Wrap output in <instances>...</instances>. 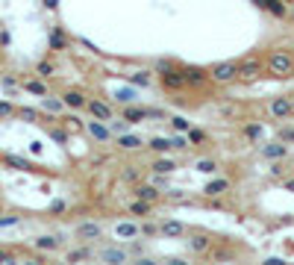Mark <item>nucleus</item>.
I'll list each match as a JSON object with an SVG mask.
<instances>
[{"instance_id":"72a5a7b5","label":"nucleus","mask_w":294,"mask_h":265,"mask_svg":"<svg viewBox=\"0 0 294 265\" xmlns=\"http://www.w3.org/2000/svg\"><path fill=\"white\" fill-rule=\"evenodd\" d=\"M130 83L132 86H150V74L147 71H135V74H130Z\"/></svg>"},{"instance_id":"9b49d317","label":"nucleus","mask_w":294,"mask_h":265,"mask_svg":"<svg viewBox=\"0 0 294 265\" xmlns=\"http://www.w3.org/2000/svg\"><path fill=\"white\" fill-rule=\"evenodd\" d=\"M159 233H162L165 239H183L189 230H186V224H183V221L168 218V221H162V224H159Z\"/></svg>"},{"instance_id":"6ab92c4d","label":"nucleus","mask_w":294,"mask_h":265,"mask_svg":"<svg viewBox=\"0 0 294 265\" xmlns=\"http://www.w3.org/2000/svg\"><path fill=\"white\" fill-rule=\"evenodd\" d=\"M144 141H141V135H130V132H121L118 135V147L121 150H138Z\"/></svg>"},{"instance_id":"aec40b11","label":"nucleus","mask_w":294,"mask_h":265,"mask_svg":"<svg viewBox=\"0 0 294 265\" xmlns=\"http://www.w3.org/2000/svg\"><path fill=\"white\" fill-rule=\"evenodd\" d=\"M3 162H6V165H12L15 171H35L24 156H15V153H6V156H3Z\"/></svg>"},{"instance_id":"de8ad7c7","label":"nucleus","mask_w":294,"mask_h":265,"mask_svg":"<svg viewBox=\"0 0 294 265\" xmlns=\"http://www.w3.org/2000/svg\"><path fill=\"white\" fill-rule=\"evenodd\" d=\"M0 263H15V257H12L6 248H0Z\"/></svg>"},{"instance_id":"49530a36","label":"nucleus","mask_w":294,"mask_h":265,"mask_svg":"<svg viewBox=\"0 0 294 265\" xmlns=\"http://www.w3.org/2000/svg\"><path fill=\"white\" fill-rule=\"evenodd\" d=\"M50 135H53V138H56L59 144H65V141H68V135H65L62 130H50Z\"/></svg>"},{"instance_id":"f3484780","label":"nucleus","mask_w":294,"mask_h":265,"mask_svg":"<svg viewBox=\"0 0 294 265\" xmlns=\"http://www.w3.org/2000/svg\"><path fill=\"white\" fill-rule=\"evenodd\" d=\"M74 233H77V239H100V236H103L100 224H95V221H86V224H80Z\"/></svg>"},{"instance_id":"e433bc0d","label":"nucleus","mask_w":294,"mask_h":265,"mask_svg":"<svg viewBox=\"0 0 294 265\" xmlns=\"http://www.w3.org/2000/svg\"><path fill=\"white\" fill-rule=\"evenodd\" d=\"M171 68H177V62H174V59H156V62H153V71H156V74L171 71Z\"/></svg>"},{"instance_id":"c85d7f7f","label":"nucleus","mask_w":294,"mask_h":265,"mask_svg":"<svg viewBox=\"0 0 294 265\" xmlns=\"http://www.w3.org/2000/svg\"><path fill=\"white\" fill-rule=\"evenodd\" d=\"M15 115L21 118V121H38V109H33V106H21V109H15Z\"/></svg>"},{"instance_id":"473e14b6","label":"nucleus","mask_w":294,"mask_h":265,"mask_svg":"<svg viewBox=\"0 0 294 265\" xmlns=\"http://www.w3.org/2000/svg\"><path fill=\"white\" fill-rule=\"evenodd\" d=\"M197 171H200V174H218V162H215V159H200V162H197Z\"/></svg>"},{"instance_id":"f03ea898","label":"nucleus","mask_w":294,"mask_h":265,"mask_svg":"<svg viewBox=\"0 0 294 265\" xmlns=\"http://www.w3.org/2000/svg\"><path fill=\"white\" fill-rule=\"evenodd\" d=\"M265 65H262L259 56H247V59H241L238 68H235V80H241V83H253V80H259Z\"/></svg>"},{"instance_id":"412c9836","label":"nucleus","mask_w":294,"mask_h":265,"mask_svg":"<svg viewBox=\"0 0 294 265\" xmlns=\"http://www.w3.org/2000/svg\"><path fill=\"white\" fill-rule=\"evenodd\" d=\"M150 171H153V174H174V171H177V162L162 156V159H156V162L150 165Z\"/></svg>"},{"instance_id":"6e6d98bb","label":"nucleus","mask_w":294,"mask_h":265,"mask_svg":"<svg viewBox=\"0 0 294 265\" xmlns=\"http://www.w3.org/2000/svg\"><path fill=\"white\" fill-rule=\"evenodd\" d=\"M292 112H294V98H292Z\"/></svg>"},{"instance_id":"a878e982","label":"nucleus","mask_w":294,"mask_h":265,"mask_svg":"<svg viewBox=\"0 0 294 265\" xmlns=\"http://www.w3.org/2000/svg\"><path fill=\"white\" fill-rule=\"evenodd\" d=\"M95 251L92 248H77V251H68V263H80V260H92Z\"/></svg>"},{"instance_id":"6e6552de","label":"nucleus","mask_w":294,"mask_h":265,"mask_svg":"<svg viewBox=\"0 0 294 265\" xmlns=\"http://www.w3.org/2000/svg\"><path fill=\"white\" fill-rule=\"evenodd\" d=\"M132 195L138 200H147V203H156V200L162 198L159 186H147V183H132Z\"/></svg>"},{"instance_id":"0eeeda50","label":"nucleus","mask_w":294,"mask_h":265,"mask_svg":"<svg viewBox=\"0 0 294 265\" xmlns=\"http://www.w3.org/2000/svg\"><path fill=\"white\" fill-rule=\"evenodd\" d=\"M259 153L265 156V159L277 162V159H286V156H289V144H286V141H268Z\"/></svg>"},{"instance_id":"dca6fc26","label":"nucleus","mask_w":294,"mask_h":265,"mask_svg":"<svg viewBox=\"0 0 294 265\" xmlns=\"http://www.w3.org/2000/svg\"><path fill=\"white\" fill-rule=\"evenodd\" d=\"M86 130L92 132L98 141H109V138H112V132H109V127H106V121H98V118H95V121H89V127H86Z\"/></svg>"},{"instance_id":"ddd939ff","label":"nucleus","mask_w":294,"mask_h":265,"mask_svg":"<svg viewBox=\"0 0 294 265\" xmlns=\"http://www.w3.org/2000/svg\"><path fill=\"white\" fill-rule=\"evenodd\" d=\"M224 192H229V180H227V177L209 180V183H206V189H203V195H206V198H218V195H224Z\"/></svg>"},{"instance_id":"58836bf2","label":"nucleus","mask_w":294,"mask_h":265,"mask_svg":"<svg viewBox=\"0 0 294 265\" xmlns=\"http://www.w3.org/2000/svg\"><path fill=\"white\" fill-rule=\"evenodd\" d=\"M132 98H135V92H132V89H121V92H115V100H118V103H132Z\"/></svg>"},{"instance_id":"7c9ffc66","label":"nucleus","mask_w":294,"mask_h":265,"mask_svg":"<svg viewBox=\"0 0 294 265\" xmlns=\"http://www.w3.org/2000/svg\"><path fill=\"white\" fill-rule=\"evenodd\" d=\"M47 44H50L53 50H62V47H65V44H68V38H65V35H62V30H53V35L47 38Z\"/></svg>"},{"instance_id":"5fc2aeb1","label":"nucleus","mask_w":294,"mask_h":265,"mask_svg":"<svg viewBox=\"0 0 294 265\" xmlns=\"http://www.w3.org/2000/svg\"><path fill=\"white\" fill-rule=\"evenodd\" d=\"M289 18H292V21H294V12H289Z\"/></svg>"},{"instance_id":"f257e3e1","label":"nucleus","mask_w":294,"mask_h":265,"mask_svg":"<svg viewBox=\"0 0 294 265\" xmlns=\"http://www.w3.org/2000/svg\"><path fill=\"white\" fill-rule=\"evenodd\" d=\"M265 68H268L271 77H277V80H289V77H294V56L289 53V50H271Z\"/></svg>"},{"instance_id":"ea45409f","label":"nucleus","mask_w":294,"mask_h":265,"mask_svg":"<svg viewBox=\"0 0 294 265\" xmlns=\"http://www.w3.org/2000/svg\"><path fill=\"white\" fill-rule=\"evenodd\" d=\"M0 83H3L6 92H18V80L15 77H0Z\"/></svg>"},{"instance_id":"4468645a","label":"nucleus","mask_w":294,"mask_h":265,"mask_svg":"<svg viewBox=\"0 0 294 265\" xmlns=\"http://www.w3.org/2000/svg\"><path fill=\"white\" fill-rule=\"evenodd\" d=\"M147 118V109L144 106H132V103H124V121L127 124H138Z\"/></svg>"},{"instance_id":"393cba45","label":"nucleus","mask_w":294,"mask_h":265,"mask_svg":"<svg viewBox=\"0 0 294 265\" xmlns=\"http://www.w3.org/2000/svg\"><path fill=\"white\" fill-rule=\"evenodd\" d=\"M150 209H153V203H147V200H138L135 198V203H130V215H150Z\"/></svg>"},{"instance_id":"4c0bfd02","label":"nucleus","mask_w":294,"mask_h":265,"mask_svg":"<svg viewBox=\"0 0 294 265\" xmlns=\"http://www.w3.org/2000/svg\"><path fill=\"white\" fill-rule=\"evenodd\" d=\"M53 71H56L53 62H38V65H35V74H38V77H50Z\"/></svg>"},{"instance_id":"a18cd8bd","label":"nucleus","mask_w":294,"mask_h":265,"mask_svg":"<svg viewBox=\"0 0 294 265\" xmlns=\"http://www.w3.org/2000/svg\"><path fill=\"white\" fill-rule=\"evenodd\" d=\"M171 121H174V127H177L180 132H186V130H189V121H186V118H171Z\"/></svg>"},{"instance_id":"1a4fd4ad","label":"nucleus","mask_w":294,"mask_h":265,"mask_svg":"<svg viewBox=\"0 0 294 265\" xmlns=\"http://www.w3.org/2000/svg\"><path fill=\"white\" fill-rule=\"evenodd\" d=\"M186 245H189L192 254H209V251H212V239H209L206 233H192V236L186 239Z\"/></svg>"},{"instance_id":"8fccbe9b","label":"nucleus","mask_w":294,"mask_h":265,"mask_svg":"<svg viewBox=\"0 0 294 265\" xmlns=\"http://www.w3.org/2000/svg\"><path fill=\"white\" fill-rule=\"evenodd\" d=\"M165 198H168V200H183V195H180V192H177V189H174V192H168V195H165Z\"/></svg>"},{"instance_id":"9d476101","label":"nucleus","mask_w":294,"mask_h":265,"mask_svg":"<svg viewBox=\"0 0 294 265\" xmlns=\"http://www.w3.org/2000/svg\"><path fill=\"white\" fill-rule=\"evenodd\" d=\"M271 115H274L277 121H286L289 115H294L292 112V98H274L271 100Z\"/></svg>"},{"instance_id":"423d86ee","label":"nucleus","mask_w":294,"mask_h":265,"mask_svg":"<svg viewBox=\"0 0 294 265\" xmlns=\"http://www.w3.org/2000/svg\"><path fill=\"white\" fill-rule=\"evenodd\" d=\"M86 109L92 112V118H98V121H109V118H115V112H112V106L106 103V100H86Z\"/></svg>"},{"instance_id":"5701e85b","label":"nucleus","mask_w":294,"mask_h":265,"mask_svg":"<svg viewBox=\"0 0 294 265\" xmlns=\"http://www.w3.org/2000/svg\"><path fill=\"white\" fill-rule=\"evenodd\" d=\"M241 135H244L247 141H262V135H265V127H262V124H247V127L241 130Z\"/></svg>"},{"instance_id":"b1692460","label":"nucleus","mask_w":294,"mask_h":265,"mask_svg":"<svg viewBox=\"0 0 294 265\" xmlns=\"http://www.w3.org/2000/svg\"><path fill=\"white\" fill-rule=\"evenodd\" d=\"M21 89H24V92H30V95H38V98H44V95H47V86H44V83H38V80H27Z\"/></svg>"},{"instance_id":"cd10ccee","label":"nucleus","mask_w":294,"mask_h":265,"mask_svg":"<svg viewBox=\"0 0 294 265\" xmlns=\"http://www.w3.org/2000/svg\"><path fill=\"white\" fill-rule=\"evenodd\" d=\"M150 150H156V153H168L171 150V138H165V135H156V138H150V144H147Z\"/></svg>"},{"instance_id":"a211bd4d","label":"nucleus","mask_w":294,"mask_h":265,"mask_svg":"<svg viewBox=\"0 0 294 265\" xmlns=\"http://www.w3.org/2000/svg\"><path fill=\"white\" fill-rule=\"evenodd\" d=\"M115 236H118V239H135V236H141V233H138V224H132V221H118V224H115Z\"/></svg>"},{"instance_id":"4d7b16f0","label":"nucleus","mask_w":294,"mask_h":265,"mask_svg":"<svg viewBox=\"0 0 294 265\" xmlns=\"http://www.w3.org/2000/svg\"><path fill=\"white\" fill-rule=\"evenodd\" d=\"M286 3H292V0H286Z\"/></svg>"},{"instance_id":"09e8293b","label":"nucleus","mask_w":294,"mask_h":265,"mask_svg":"<svg viewBox=\"0 0 294 265\" xmlns=\"http://www.w3.org/2000/svg\"><path fill=\"white\" fill-rule=\"evenodd\" d=\"M62 209H65V203H62V200H56V203L50 206V212H53V215H56V212H62Z\"/></svg>"},{"instance_id":"c03bdc74","label":"nucleus","mask_w":294,"mask_h":265,"mask_svg":"<svg viewBox=\"0 0 294 265\" xmlns=\"http://www.w3.org/2000/svg\"><path fill=\"white\" fill-rule=\"evenodd\" d=\"M21 218L18 215H6V218H0V227H12V224H18Z\"/></svg>"},{"instance_id":"c756f323","label":"nucleus","mask_w":294,"mask_h":265,"mask_svg":"<svg viewBox=\"0 0 294 265\" xmlns=\"http://www.w3.org/2000/svg\"><path fill=\"white\" fill-rule=\"evenodd\" d=\"M103 260L106 263H127V254L118 251V248H109V251H103Z\"/></svg>"},{"instance_id":"79ce46f5","label":"nucleus","mask_w":294,"mask_h":265,"mask_svg":"<svg viewBox=\"0 0 294 265\" xmlns=\"http://www.w3.org/2000/svg\"><path fill=\"white\" fill-rule=\"evenodd\" d=\"M138 233H141V236H153V233H159V227L150 224V221H144V224H138Z\"/></svg>"},{"instance_id":"a19ab883","label":"nucleus","mask_w":294,"mask_h":265,"mask_svg":"<svg viewBox=\"0 0 294 265\" xmlns=\"http://www.w3.org/2000/svg\"><path fill=\"white\" fill-rule=\"evenodd\" d=\"M171 147L186 150V147H189V138H186V135H174V138H171Z\"/></svg>"},{"instance_id":"2eb2a0df","label":"nucleus","mask_w":294,"mask_h":265,"mask_svg":"<svg viewBox=\"0 0 294 265\" xmlns=\"http://www.w3.org/2000/svg\"><path fill=\"white\" fill-rule=\"evenodd\" d=\"M62 103H65L68 109H83L86 106V95L77 92V89H68L65 95H62Z\"/></svg>"},{"instance_id":"20e7f679","label":"nucleus","mask_w":294,"mask_h":265,"mask_svg":"<svg viewBox=\"0 0 294 265\" xmlns=\"http://www.w3.org/2000/svg\"><path fill=\"white\" fill-rule=\"evenodd\" d=\"M159 83H162V89H168V92H183V89H186V80H183L180 68L162 71V74H159Z\"/></svg>"},{"instance_id":"c9c22d12","label":"nucleus","mask_w":294,"mask_h":265,"mask_svg":"<svg viewBox=\"0 0 294 265\" xmlns=\"http://www.w3.org/2000/svg\"><path fill=\"white\" fill-rule=\"evenodd\" d=\"M15 115V103L12 100H0V121L3 118H12Z\"/></svg>"},{"instance_id":"4be33fe9","label":"nucleus","mask_w":294,"mask_h":265,"mask_svg":"<svg viewBox=\"0 0 294 265\" xmlns=\"http://www.w3.org/2000/svg\"><path fill=\"white\" fill-rule=\"evenodd\" d=\"M35 248L50 254V251H56V248H59V239H56V236H38V239H35Z\"/></svg>"},{"instance_id":"39448f33","label":"nucleus","mask_w":294,"mask_h":265,"mask_svg":"<svg viewBox=\"0 0 294 265\" xmlns=\"http://www.w3.org/2000/svg\"><path fill=\"white\" fill-rule=\"evenodd\" d=\"M180 74H183V80H186V86H206L209 83V74L203 71V68H197V65H186V68H180Z\"/></svg>"},{"instance_id":"f8f14e48","label":"nucleus","mask_w":294,"mask_h":265,"mask_svg":"<svg viewBox=\"0 0 294 265\" xmlns=\"http://www.w3.org/2000/svg\"><path fill=\"white\" fill-rule=\"evenodd\" d=\"M262 9L268 12V15H274V18H289V3L286 0H262Z\"/></svg>"},{"instance_id":"603ef678","label":"nucleus","mask_w":294,"mask_h":265,"mask_svg":"<svg viewBox=\"0 0 294 265\" xmlns=\"http://www.w3.org/2000/svg\"><path fill=\"white\" fill-rule=\"evenodd\" d=\"M283 189H289V192H294V177H292V180H286V183H283Z\"/></svg>"},{"instance_id":"7ed1b4c3","label":"nucleus","mask_w":294,"mask_h":265,"mask_svg":"<svg viewBox=\"0 0 294 265\" xmlns=\"http://www.w3.org/2000/svg\"><path fill=\"white\" fill-rule=\"evenodd\" d=\"M235 68H238V62H215L206 74H209L212 83H232L235 80Z\"/></svg>"},{"instance_id":"37998d69","label":"nucleus","mask_w":294,"mask_h":265,"mask_svg":"<svg viewBox=\"0 0 294 265\" xmlns=\"http://www.w3.org/2000/svg\"><path fill=\"white\" fill-rule=\"evenodd\" d=\"M280 141H286V144L294 141V127H283V130H280Z\"/></svg>"},{"instance_id":"3c124183","label":"nucleus","mask_w":294,"mask_h":265,"mask_svg":"<svg viewBox=\"0 0 294 265\" xmlns=\"http://www.w3.org/2000/svg\"><path fill=\"white\" fill-rule=\"evenodd\" d=\"M271 174H274V177H280V174H283V165H280V159H277V165L271 168Z\"/></svg>"},{"instance_id":"bb28decb","label":"nucleus","mask_w":294,"mask_h":265,"mask_svg":"<svg viewBox=\"0 0 294 265\" xmlns=\"http://www.w3.org/2000/svg\"><path fill=\"white\" fill-rule=\"evenodd\" d=\"M41 109H47V112H62V109H65V103H62L59 98L44 95V98H41Z\"/></svg>"},{"instance_id":"2f4dec72","label":"nucleus","mask_w":294,"mask_h":265,"mask_svg":"<svg viewBox=\"0 0 294 265\" xmlns=\"http://www.w3.org/2000/svg\"><path fill=\"white\" fill-rule=\"evenodd\" d=\"M138 177H141V174H138L135 165H124V171H121V180H124V183H138Z\"/></svg>"},{"instance_id":"864d4df0","label":"nucleus","mask_w":294,"mask_h":265,"mask_svg":"<svg viewBox=\"0 0 294 265\" xmlns=\"http://www.w3.org/2000/svg\"><path fill=\"white\" fill-rule=\"evenodd\" d=\"M44 6H47V9H56V6H59V0H44Z\"/></svg>"},{"instance_id":"f704fd0d","label":"nucleus","mask_w":294,"mask_h":265,"mask_svg":"<svg viewBox=\"0 0 294 265\" xmlns=\"http://www.w3.org/2000/svg\"><path fill=\"white\" fill-rule=\"evenodd\" d=\"M186 138H189L192 144H203V141H206V132L203 130H192V127H189V130H186Z\"/></svg>"}]
</instances>
